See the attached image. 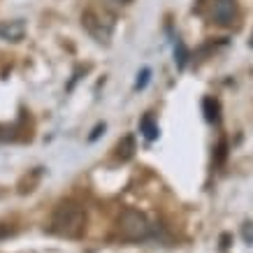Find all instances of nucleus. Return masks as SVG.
Masks as SVG:
<instances>
[{
  "label": "nucleus",
  "mask_w": 253,
  "mask_h": 253,
  "mask_svg": "<svg viewBox=\"0 0 253 253\" xmlns=\"http://www.w3.org/2000/svg\"><path fill=\"white\" fill-rule=\"evenodd\" d=\"M109 5H116V7H126V5H130L132 0H107Z\"/></svg>",
  "instance_id": "9b49d317"
},
{
  "label": "nucleus",
  "mask_w": 253,
  "mask_h": 253,
  "mask_svg": "<svg viewBox=\"0 0 253 253\" xmlns=\"http://www.w3.org/2000/svg\"><path fill=\"white\" fill-rule=\"evenodd\" d=\"M211 19L218 26H232L237 19V0H211Z\"/></svg>",
  "instance_id": "20e7f679"
},
{
  "label": "nucleus",
  "mask_w": 253,
  "mask_h": 253,
  "mask_svg": "<svg viewBox=\"0 0 253 253\" xmlns=\"http://www.w3.org/2000/svg\"><path fill=\"white\" fill-rule=\"evenodd\" d=\"M149 77H151V70L144 68V70H142V72L137 75V84H135V88H137V91H139V88H144V86L149 84Z\"/></svg>",
  "instance_id": "9d476101"
},
{
  "label": "nucleus",
  "mask_w": 253,
  "mask_h": 253,
  "mask_svg": "<svg viewBox=\"0 0 253 253\" xmlns=\"http://www.w3.org/2000/svg\"><path fill=\"white\" fill-rule=\"evenodd\" d=\"M116 228L126 242H146L154 237V223L137 209H123L116 221Z\"/></svg>",
  "instance_id": "f03ea898"
},
{
  "label": "nucleus",
  "mask_w": 253,
  "mask_h": 253,
  "mask_svg": "<svg viewBox=\"0 0 253 253\" xmlns=\"http://www.w3.org/2000/svg\"><path fill=\"white\" fill-rule=\"evenodd\" d=\"M26 21L23 19H9V21H0V40L5 42H21L26 35Z\"/></svg>",
  "instance_id": "39448f33"
},
{
  "label": "nucleus",
  "mask_w": 253,
  "mask_h": 253,
  "mask_svg": "<svg viewBox=\"0 0 253 253\" xmlns=\"http://www.w3.org/2000/svg\"><path fill=\"white\" fill-rule=\"evenodd\" d=\"M202 107H205V119H207L209 123L218 121V102H216L214 98H205Z\"/></svg>",
  "instance_id": "6e6552de"
},
{
  "label": "nucleus",
  "mask_w": 253,
  "mask_h": 253,
  "mask_svg": "<svg viewBox=\"0 0 253 253\" xmlns=\"http://www.w3.org/2000/svg\"><path fill=\"white\" fill-rule=\"evenodd\" d=\"M174 61H176L179 68H184L186 63H188V49H186V44L181 42V40H179L176 46H174Z\"/></svg>",
  "instance_id": "1a4fd4ad"
},
{
  "label": "nucleus",
  "mask_w": 253,
  "mask_h": 253,
  "mask_svg": "<svg viewBox=\"0 0 253 253\" xmlns=\"http://www.w3.org/2000/svg\"><path fill=\"white\" fill-rule=\"evenodd\" d=\"M86 228V214L84 207L72 202V200H65L56 207L54 216H51V232L58 235V237L65 239H77L82 237V232Z\"/></svg>",
  "instance_id": "f257e3e1"
},
{
  "label": "nucleus",
  "mask_w": 253,
  "mask_h": 253,
  "mask_svg": "<svg viewBox=\"0 0 253 253\" xmlns=\"http://www.w3.org/2000/svg\"><path fill=\"white\" fill-rule=\"evenodd\" d=\"M139 130H142V135H144V137L149 139V142L158 137V126H156L154 116H151V114H146L144 119L139 121Z\"/></svg>",
  "instance_id": "423d86ee"
},
{
  "label": "nucleus",
  "mask_w": 253,
  "mask_h": 253,
  "mask_svg": "<svg viewBox=\"0 0 253 253\" xmlns=\"http://www.w3.org/2000/svg\"><path fill=\"white\" fill-rule=\"evenodd\" d=\"M100 132H105V123H100V126H95V130H93L91 139H98V137H100Z\"/></svg>",
  "instance_id": "f8f14e48"
},
{
  "label": "nucleus",
  "mask_w": 253,
  "mask_h": 253,
  "mask_svg": "<svg viewBox=\"0 0 253 253\" xmlns=\"http://www.w3.org/2000/svg\"><path fill=\"white\" fill-rule=\"evenodd\" d=\"M132 151H135V139H132V135H126V137L119 142V158H121V161H128L132 156Z\"/></svg>",
  "instance_id": "0eeeda50"
},
{
  "label": "nucleus",
  "mask_w": 253,
  "mask_h": 253,
  "mask_svg": "<svg viewBox=\"0 0 253 253\" xmlns=\"http://www.w3.org/2000/svg\"><path fill=\"white\" fill-rule=\"evenodd\" d=\"M82 26H84L98 42H105V44H107L109 40H112V23L105 21L100 14H95L93 9H86L84 14H82Z\"/></svg>",
  "instance_id": "7ed1b4c3"
}]
</instances>
